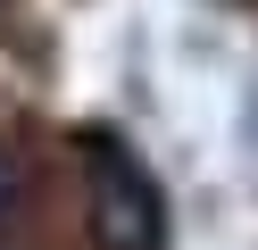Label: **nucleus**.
Segmentation results:
<instances>
[{"mask_svg": "<svg viewBox=\"0 0 258 250\" xmlns=\"http://www.w3.org/2000/svg\"><path fill=\"white\" fill-rule=\"evenodd\" d=\"M84 209L100 250H167V192L117 133H84Z\"/></svg>", "mask_w": 258, "mask_h": 250, "instance_id": "1", "label": "nucleus"}, {"mask_svg": "<svg viewBox=\"0 0 258 250\" xmlns=\"http://www.w3.org/2000/svg\"><path fill=\"white\" fill-rule=\"evenodd\" d=\"M17 217H25V167H17V150H0V250H9Z\"/></svg>", "mask_w": 258, "mask_h": 250, "instance_id": "2", "label": "nucleus"}]
</instances>
